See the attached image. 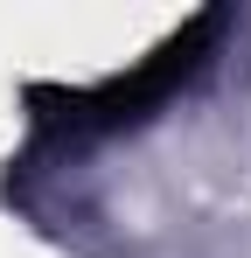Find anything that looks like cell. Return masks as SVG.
Listing matches in <instances>:
<instances>
[{
	"label": "cell",
	"instance_id": "obj_1",
	"mask_svg": "<svg viewBox=\"0 0 251 258\" xmlns=\"http://www.w3.org/2000/svg\"><path fill=\"white\" fill-rule=\"evenodd\" d=\"M216 28L209 14H196L181 35H167L133 77H112L98 91H35V105H49L42 119L49 126H70V133H91V126H126V119H147V105H161L167 91L181 84L196 63H203V35Z\"/></svg>",
	"mask_w": 251,
	"mask_h": 258
}]
</instances>
